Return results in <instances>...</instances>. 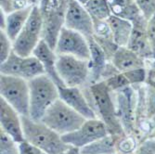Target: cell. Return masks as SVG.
<instances>
[{
	"mask_svg": "<svg viewBox=\"0 0 155 154\" xmlns=\"http://www.w3.org/2000/svg\"><path fill=\"white\" fill-rule=\"evenodd\" d=\"M97 116L106 125L109 134L114 136L126 135L116 113L114 97L104 81L91 84L82 88Z\"/></svg>",
	"mask_w": 155,
	"mask_h": 154,
	"instance_id": "cell-1",
	"label": "cell"
},
{
	"mask_svg": "<svg viewBox=\"0 0 155 154\" xmlns=\"http://www.w3.org/2000/svg\"><path fill=\"white\" fill-rule=\"evenodd\" d=\"M21 123L24 140L48 154H60L71 147L43 122L21 116Z\"/></svg>",
	"mask_w": 155,
	"mask_h": 154,
	"instance_id": "cell-2",
	"label": "cell"
},
{
	"mask_svg": "<svg viewBox=\"0 0 155 154\" xmlns=\"http://www.w3.org/2000/svg\"><path fill=\"white\" fill-rule=\"evenodd\" d=\"M29 83L30 118L41 121L48 109L60 99L59 87L47 74L40 75Z\"/></svg>",
	"mask_w": 155,
	"mask_h": 154,
	"instance_id": "cell-3",
	"label": "cell"
},
{
	"mask_svg": "<svg viewBox=\"0 0 155 154\" xmlns=\"http://www.w3.org/2000/svg\"><path fill=\"white\" fill-rule=\"evenodd\" d=\"M70 0H41L39 8L44 18L42 39L55 50L61 31L64 27V19Z\"/></svg>",
	"mask_w": 155,
	"mask_h": 154,
	"instance_id": "cell-4",
	"label": "cell"
},
{
	"mask_svg": "<svg viewBox=\"0 0 155 154\" xmlns=\"http://www.w3.org/2000/svg\"><path fill=\"white\" fill-rule=\"evenodd\" d=\"M86 120V118L59 99L48 109L41 122L61 136H63L77 130Z\"/></svg>",
	"mask_w": 155,
	"mask_h": 154,
	"instance_id": "cell-5",
	"label": "cell"
},
{
	"mask_svg": "<svg viewBox=\"0 0 155 154\" xmlns=\"http://www.w3.org/2000/svg\"><path fill=\"white\" fill-rule=\"evenodd\" d=\"M0 97L21 116L30 117V89L29 83L25 79L0 74Z\"/></svg>",
	"mask_w": 155,
	"mask_h": 154,
	"instance_id": "cell-6",
	"label": "cell"
},
{
	"mask_svg": "<svg viewBox=\"0 0 155 154\" xmlns=\"http://www.w3.org/2000/svg\"><path fill=\"white\" fill-rule=\"evenodd\" d=\"M57 72L64 87L84 88L90 86L89 61L73 56L58 55Z\"/></svg>",
	"mask_w": 155,
	"mask_h": 154,
	"instance_id": "cell-7",
	"label": "cell"
},
{
	"mask_svg": "<svg viewBox=\"0 0 155 154\" xmlns=\"http://www.w3.org/2000/svg\"><path fill=\"white\" fill-rule=\"evenodd\" d=\"M112 93L114 97L116 113L124 132L127 135H134L137 123V93L136 88L130 86Z\"/></svg>",
	"mask_w": 155,
	"mask_h": 154,
	"instance_id": "cell-8",
	"label": "cell"
},
{
	"mask_svg": "<svg viewBox=\"0 0 155 154\" xmlns=\"http://www.w3.org/2000/svg\"><path fill=\"white\" fill-rule=\"evenodd\" d=\"M108 135L110 134L105 123L101 119L94 118L87 119L77 130L63 135L61 137L68 145L82 149Z\"/></svg>",
	"mask_w": 155,
	"mask_h": 154,
	"instance_id": "cell-9",
	"label": "cell"
},
{
	"mask_svg": "<svg viewBox=\"0 0 155 154\" xmlns=\"http://www.w3.org/2000/svg\"><path fill=\"white\" fill-rule=\"evenodd\" d=\"M57 55H68L89 61L90 48L87 38L82 34L63 27L55 47Z\"/></svg>",
	"mask_w": 155,
	"mask_h": 154,
	"instance_id": "cell-10",
	"label": "cell"
},
{
	"mask_svg": "<svg viewBox=\"0 0 155 154\" xmlns=\"http://www.w3.org/2000/svg\"><path fill=\"white\" fill-rule=\"evenodd\" d=\"M64 27L88 38L94 33V21L84 5L77 0H70L65 14Z\"/></svg>",
	"mask_w": 155,
	"mask_h": 154,
	"instance_id": "cell-11",
	"label": "cell"
},
{
	"mask_svg": "<svg viewBox=\"0 0 155 154\" xmlns=\"http://www.w3.org/2000/svg\"><path fill=\"white\" fill-rule=\"evenodd\" d=\"M133 27L127 48L137 53L146 61L153 60V55L147 31L148 20L140 15L132 21Z\"/></svg>",
	"mask_w": 155,
	"mask_h": 154,
	"instance_id": "cell-12",
	"label": "cell"
},
{
	"mask_svg": "<svg viewBox=\"0 0 155 154\" xmlns=\"http://www.w3.org/2000/svg\"><path fill=\"white\" fill-rule=\"evenodd\" d=\"M0 130L8 135L19 144L25 141L21 114L1 97H0Z\"/></svg>",
	"mask_w": 155,
	"mask_h": 154,
	"instance_id": "cell-13",
	"label": "cell"
},
{
	"mask_svg": "<svg viewBox=\"0 0 155 154\" xmlns=\"http://www.w3.org/2000/svg\"><path fill=\"white\" fill-rule=\"evenodd\" d=\"M60 99L86 119L97 118L84 90L80 87H59Z\"/></svg>",
	"mask_w": 155,
	"mask_h": 154,
	"instance_id": "cell-14",
	"label": "cell"
},
{
	"mask_svg": "<svg viewBox=\"0 0 155 154\" xmlns=\"http://www.w3.org/2000/svg\"><path fill=\"white\" fill-rule=\"evenodd\" d=\"M33 55L40 61V62L44 67L46 74L55 82L56 85L59 87H64L63 83L57 72V67H56L58 55L45 40H40L39 44L35 48Z\"/></svg>",
	"mask_w": 155,
	"mask_h": 154,
	"instance_id": "cell-15",
	"label": "cell"
},
{
	"mask_svg": "<svg viewBox=\"0 0 155 154\" xmlns=\"http://www.w3.org/2000/svg\"><path fill=\"white\" fill-rule=\"evenodd\" d=\"M110 62L119 73H127L132 70L147 67V61L127 47H119L112 56Z\"/></svg>",
	"mask_w": 155,
	"mask_h": 154,
	"instance_id": "cell-16",
	"label": "cell"
},
{
	"mask_svg": "<svg viewBox=\"0 0 155 154\" xmlns=\"http://www.w3.org/2000/svg\"><path fill=\"white\" fill-rule=\"evenodd\" d=\"M89 48H90V59H89V69H90V85L97 82L102 81V76L107 64L110 62L107 55L103 49L98 46L94 38H87Z\"/></svg>",
	"mask_w": 155,
	"mask_h": 154,
	"instance_id": "cell-17",
	"label": "cell"
},
{
	"mask_svg": "<svg viewBox=\"0 0 155 154\" xmlns=\"http://www.w3.org/2000/svg\"><path fill=\"white\" fill-rule=\"evenodd\" d=\"M114 43L118 47H127L132 32V21L114 15L107 19Z\"/></svg>",
	"mask_w": 155,
	"mask_h": 154,
	"instance_id": "cell-18",
	"label": "cell"
},
{
	"mask_svg": "<svg viewBox=\"0 0 155 154\" xmlns=\"http://www.w3.org/2000/svg\"><path fill=\"white\" fill-rule=\"evenodd\" d=\"M41 39V36L23 29L13 41V51L22 58L30 57Z\"/></svg>",
	"mask_w": 155,
	"mask_h": 154,
	"instance_id": "cell-19",
	"label": "cell"
},
{
	"mask_svg": "<svg viewBox=\"0 0 155 154\" xmlns=\"http://www.w3.org/2000/svg\"><path fill=\"white\" fill-rule=\"evenodd\" d=\"M33 8L34 7L26 8L7 14V23L4 31L7 33V34L12 41L15 40L16 37L20 34V33L23 30Z\"/></svg>",
	"mask_w": 155,
	"mask_h": 154,
	"instance_id": "cell-20",
	"label": "cell"
},
{
	"mask_svg": "<svg viewBox=\"0 0 155 154\" xmlns=\"http://www.w3.org/2000/svg\"><path fill=\"white\" fill-rule=\"evenodd\" d=\"M111 15L133 21L140 15L141 11L135 0H108Z\"/></svg>",
	"mask_w": 155,
	"mask_h": 154,
	"instance_id": "cell-21",
	"label": "cell"
},
{
	"mask_svg": "<svg viewBox=\"0 0 155 154\" xmlns=\"http://www.w3.org/2000/svg\"><path fill=\"white\" fill-rule=\"evenodd\" d=\"M116 138L108 135L80 149L81 154H117Z\"/></svg>",
	"mask_w": 155,
	"mask_h": 154,
	"instance_id": "cell-22",
	"label": "cell"
},
{
	"mask_svg": "<svg viewBox=\"0 0 155 154\" xmlns=\"http://www.w3.org/2000/svg\"><path fill=\"white\" fill-rule=\"evenodd\" d=\"M44 74H46L44 67L36 57L32 55L30 57L23 58L20 77L29 82L40 75H44Z\"/></svg>",
	"mask_w": 155,
	"mask_h": 154,
	"instance_id": "cell-23",
	"label": "cell"
},
{
	"mask_svg": "<svg viewBox=\"0 0 155 154\" xmlns=\"http://www.w3.org/2000/svg\"><path fill=\"white\" fill-rule=\"evenodd\" d=\"M84 8L93 20L106 21L111 15L108 0H89Z\"/></svg>",
	"mask_w": 155,
	"mask_h": 154,
	"instance_id": "cell-24",
	"label": "cell"
},
{
	"mask_svg": "<svg viewBox=\"0 0 155 154\" xmlns=\"http://www.w3.org/2000/svg\"><path fill=\"white\" fill-rule=\"evenodd\" d=\"M22 60V57L12 51L9 57L0 64V74L20 77Z\"/></svg>",
	"mask_w": 155,
	"mask_h": 154,
	"instance_id": "cell-25",
	"label": "cell"
},
{
	"mask_svg": "<svg viewBox=\"0 0 155 154\" xmlns=\"http://www.w3.org/2000/svg\"><path fill=\"white\" fill-rule=\"evenodd\" d=\"M116 138V151L120 154H134L139 141L135 135L114 136Z\"/></svg>",
	"mask_w": 155,
	"mask_h": 154,
	"instance_id": "cell-26",
	"label": "cell"
},
{
	"mask_svg": "<svg viewBox=\"0 0 155 154\" xmlns=\"http://www.w3.org/2000/svg\"><path fill=\"white\" fill-rule=\"evenodd\" d=\"M0 154H20V144L0 130Z\"/></svg>",
	"mask_w": 155,
	"mask_h": 154,
	"instance_id": "cell-27",
	"label": "cell"
},
{
	"mask_svg": "<svg viewBox=\"0 0 155 154\" xmlns=\"http://www.w3.org/2000/svg\"><path fill=\"white\" fill-rule=\"evenodd\" d=\"M104 82L111 92H116L124 87L131 86L127 78H126V76L123 73H118L114 75H112L111 77L104 80Z\"/></svg>",
	"mask_w": 155,
	"mask_h": 154,
	"instance_id": "cell-28",
	"label": "cell"
},
{
	"mask_svg": "<svg viewBox=\"0 0 155 154\" xmlns=\"http://www.w3.org/2000/svg\"><path fill=\"white\" fill-rule=\"evenodd\" d=\"M124 74L132 87L144 85V84H146V80H147L148 67L138 68L136 70H132V71H129L127 73H124Z\"/></svg>",
	"mask_w": 155,
	"mask_h": 154,
	"instance_id": "cell-29",
	"label": "cell"
},
{
	"mask_svg": "<svg viewBox=\"0 0 155 154\" xmlns=\"http://www.w3.org/2000/svg\"><path fill=\"white\" fill-rule=\"evenodd\" d=\"M13 51V41L5 31L0 30V62L5 61Z\"/></svg>",
	"mask_w": 155,
	"mask_h": 154,
	"instance_id": "cell-30",
	"label": "cell"
},
{
	"mask_svg": "<svg viewBox=\"0 0 155 154\" xmlns=\"http://www.w3.org/2000/svg\"><path fill=\"white\" fill-rule=\"evenodd\" d=\"M145 105L146 115L151 117L155 115V88L145 84Z\"/></svg>",
	"mask_w": 155,
	"mask_h": 154,
	"instance_id": "cell-31",
	"label": "cell"
},
{
	"mask_svg": "<svg viewBox=\"0 0 155 154\" xmlns=\"http://www.w3.org/2000/svg\"><path fill=\"white\" fill-rule=\"evenodd\" d=\"M135 2L147 20L155 14V0H135Z\"/></svg>",
	"mask_w": 155,
	"mask_h": 154,
	"instance_id": "cell-32",
	"label": "cell"
},
{
	"mask_svg": "<svg viewBox=\"0 0 155 154\" xmlns=\"http://www.w3.org/2000/svg\"><path fill=\"white\" fill-rule=\"evenodd\" d=\"M134 154H155V138H146L140 141Z\"/></svg>",
	"mask_w": 155,
	"mask_h": 154,
	"instance_id": "cell-33",
	"label": "cell"
},
{
	"mask_svg": "<svg viewBox=\"0 0 155 154\" xmlns=\"http://www.w3.org/2000/svg\"><path fill=\"white\" fill-rule=\"evenodd\" d=\"M147 31H148V35L150 39L153 59H155V14L150 19L148 20Z\"/></svg>",
	"mask_w": 155,
	"mask_h": 154,
	"instance_id": "cell-34",
	"label": "cell"
},
{
	"mask_svg": "<svg viewBox=\"0 0 155 154\" xmlns=\"http://www.w3.org/2000/svg\"><path fill=\"white\" fill-rule=\"evenodd\" d=\"M20 154H48L26 141L20 143Z\"/></svg>",
	"mask_w": 155,
	"mask_h": 154,
	"instance_id": "cell-35",
	"label": "cell"
},
{
	"mask_svg": "<svg viewBox=\"0 0 155 154\" xmlns=\"http://www.w3.org/2000/svg\"><path fill=\"white\" fill-rule=\"evenodd\" d=\"M13 2L14 0H0V9L3 10L6 14L13 12Z\"/></svg>",
	"mask_w": 155,
	"mask_h": 154,
	"instance_id": "cell-36",
	"label": "cell"
},
{
	"mask_svg": "<svg viewBox=\"0 0 155 154\" xmlns=\"http://www.w3.org/2000/svg\"><path fill=\"white\" fill-rule=\"evenodd\" d=\"M146 84L155 88V70L148 68V74H147V80Z\"/></svg>",
	"mask_w": 155,
	"mask_h": 154,
	"instance_id": "cell-37",
	"label": "cell"
},
{
	"mask_svg": "<svg viewBox=\"0 0 155 154\" xmlns=\"http://www.w3.org/2000/svg\"><path fill=\"white\" fill-rule=\"evenodd\" d=\"M7 23V14L0 9V30H5Z\"/></svg>",
	"mask_w": 155,
	"mask_h": 154,
	"instance_id": "cell-38",
	"label": "cell"
},
{
	"mask_svg": "<svg viewBox=\"0 0 155 154\" xmlns=\"http://www.w3.org/2000/svg\"><path fill=\"white\" fill-rule=\"evenodd\" d=\"M60 154H81V150H80V149H78L76 147L71 146L69 149H67L66 150H64L63 152H61Z\"/></svg>",
	"mask_w": 155,
	"mask_h": 154,
	"instance_id": "cell-39",
	"label": "cell"
},
{
	"mask_svg": "<svg viewBox=\"0 0 155 154\" xmlns=\"http://www.w3.org/2000/svg\"><path fill=\"white\" fill-rule=\"evenodd\" d=\"M147 67H148V68H150V69L155 70V59H153V60H151V61H147Z\"/></svg>",
	"mask_w": 155,
	"mask_h": 154,
	"instance_id": "cell-40",
	"label": "cell"
},
{
	"mask_svg": "<svg viewBox=\"0 0 155 154\" xmlns=\"http://www.w3.org/2000/svg\"><path fill=\"white\" fill-rule=\"evenodd\" d=\"M77 1H78L79 3H81L82 5H84H84H86V4L89 1V0H77Z\"/></svg>",
	"mask_w": 155,
	"mask_h": 154,
	"instance_id": "cell-41",
	"label": "cell"
}]
</instances>
